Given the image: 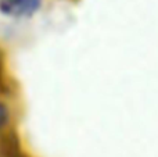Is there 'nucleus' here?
Segmentation results:
<instances>
[{
    "instance_id": "2",
    "label": "nucleus",
    "mask_w": 158,
    "mask_h": 157,
    "mask_svg": "<svg viewBox=\"0 0 158 157\" xmlns=\"http://www.w3.org/2000/svg\"><path fill=\"white\" fill-rule=\"evenodd\" d=\"M7 120H8V110L3 103H0V128L7 122Z\"/></svg>"
},
{
    "instance_id": "1",
    "label": "nucleus",
    "mask_w": 158,
    "mask_h": 157,
    "mask_svg": "<svg viewBox=\"0 0 158 157\" xmlns=\"http://www.w3.org/2000/svg\"><path fill=\"white\" fill-rule=\"evenodd\" d=\"M42 0H0L2 13L13 17H28L39 10Z\"/></svg>"
}]
</instances>
